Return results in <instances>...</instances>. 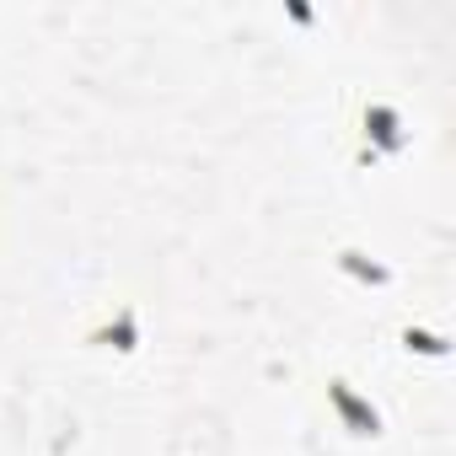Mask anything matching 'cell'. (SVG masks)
I'll return each instance as SVG.
<instances>
[{"mask_svg":"<svg viewBox=\"0 0 456 456\" xmlns=\"http://www.w3.org/2000/svg\"><path fill=\"white\" fill-rule=\"evenodd\" d=\"M328 403H333V413L344 419V429H349V435H360V440H365V435H381V413H376V408H370L349 381H344V376H333V381H328Z\"/></svg>","mask_w":456,"mask_h":456,"instance_id":"cell-1","label":"cell"},{"mask_svg":"<svg viewBox=\"0 0 456 456\" xmlns=\"http://www.w3.org/2000/svg\"><path fill=\"white\" fill-rule=\"evenodd\" d=\"M365 134H376L387 151H403V145H408V134H403V118H397L387 102H370V108H365Z\"/></svg>","mask_w":456,"mask_h":456,"instance_id":"cell-2","label":"cell"},{"mask_svg":"<svg viewBox=\"0 0 456 456\" xmlns=\"http://www.w3.org/2000/svg\"><path fill=\"white\" fill-rule=\"evenodd\" d=\"M338 264H344V269H354V274H365V280H376V285H387V269L360 264V253H338Z\"/></svg>","mask_w":456,"mask_h":456,"instance_id":"cell-3","label":"cell"},{"mask_svg":"<svg viewBox=\"0 0 456 456\" xmlns=\"http://www.w3.org/2000/svg\"><path fill=\"white\" fill-rule=\"evenodd\" d=\"M408 349H424V354L440 360V354H445V338H435V333H413V328H408Z\"/></svg>","mask_w":456,"mask_h":456,"instance_id":"cell-4","label":"cell"}]
</instances>
